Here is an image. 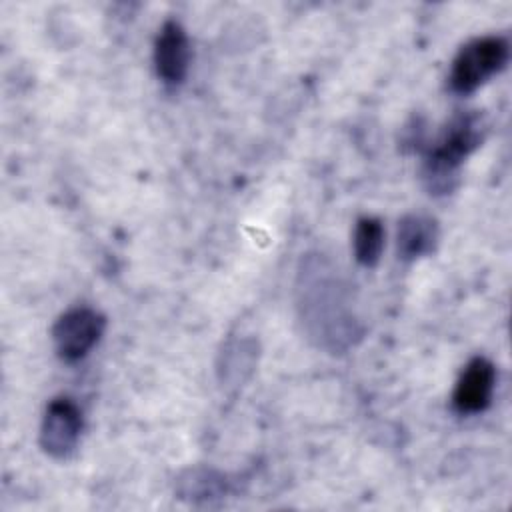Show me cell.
Wrapping results in <instances>:
<instances>
[{
    "instance_id": "1",
    "label": "cell",
    "mask_w": 512,
    "mask_h": 512,
    "mask_svg": "<svg viewBox=\"0 0 512 512\" xmlns=\"http://www.w3.org/2000/svg\"><path fill=\"white\" fill-rule=\"evenodd\" d=\"M332 272L334 270L316 256H308L302 262L298 308L310 336L316 338L318 344L338 350L350 344L356 330L354 316L344 300V286L338 276H332Z\"/></svg>"
},
{
    "instance_id": "2",
    "label": "cell",
    "mask_w": 512,
    "mask_h": 512,
    "mask_svg": "<svg viewBox=\"0 0 512 512\" xmlns=\"http://www.w3.org/2000/svg\"><path fill=\"white\" fill-rule=\"evenodd\" d=\"M484 138V124L476 112H458L450 118L438 142L430 148L422 178L430 194H448L456 188L460 166Z\"/></svg>"
},
{
    "instance_id": "3",
    "label": "cell",
    "mask_w": 512,
    "mask_h": 512,
    "mask_svg": "<svg viewBox=\"0 0 512 512\" xmlns=\"http://www.w3.org/2000/svg\"><path fill=\"white\" fill-rule=\"evenodd\" d=\"M510 44L504 36L484 34L466 42L454 56L448 84L456 94H472L494 74L506 68Z\"/></svg>"
},
{
    "instance_id": "4",
    "label": "cell",
    "mask_w": 512,
    "mask_h": 512,
    "mask_svg": "<svg viewBox=\"0 0 512 512\" xmlns=\"http://www.w3.org/2000/svg\"><path fill=\"white\" fill-rule=\"evenodd\" d=\"M106 318L90 306L68 308L52 326V342L60 360L78 362L100 342Z\"/></svg>"
},
{
    "instance_id": "5",
    "label": "cell",
    "mask_w": 512,
    "mask_h": 512,
    "mask_svg": "<svg viewBox=\"0 0 512 512\" xmlns=\"http://www.w3.org/2000/svg\"><path fill=\"white\" fill-rule=\"evenodd\" d=\"M82 428L84 418L80 406L68 396H56L48 402L40 422V448L48 456L64 460L76 450L82 436Z\"/></svg>"
},
{
    "instance_id": "6",
    "label": "cell",
    "mask_w": 512,
    "mask_h": 512,
    "mask_svg": "<svg viewBox=\"0 0 512 512\" xmlns=\"http://www.w3.org/2000/svg\"><path fill=\"white\" fill-rule=\"evenodd\" d=\"M156 76L166 86H178L184 82L190 68V42L184 26L168 18L158 28L152 50Z\"/></svg>"
},
{
    "instance_id": "7",
    "label": "cell",
    "mask_w": 512,
    "mask_h": 512,
    "mask_svg": "<svg viewBox=\"0 0 512 512\" xmlns=\"http://www.w3.org/2000/svg\"><path fill=\"white\" fill-rule=\"evenodd\" d=\"M496 368L484 356H474L460 372L454 392L452 406L458 414H480L484 412L494 396Z\"/></svg>"
},
{
    "instance_id": "8",
    "label": "cell",
    "mask_w": 512,
    "mask_h": 512,
    "mask_svg": "<svg viewBox=\"0 0 512 512\" xmlns=\"http://www.w3.org/2000/svg\"><path fill=\"white\" fill-rule=\"evenodd\" d=\"M440 240L438 220L430 214L412 212L400 218L396 230V250L398 258L404 262L430 256Z\"/></svg>"
},
{
    "instance_id": "9",
    "label": "cell",
    "mask_w": 512,
    "mask_h": 512,
    "mask_svg": "<svg viewBox=\"0 0 512 512\" xmlns=\"http://www.w3.org/2000/svg\"><path fill=\"white\" fill-rule=\"evenodd\" d=\"M354 258L364 268H374L384 250V226L374 216H360L352 234Z\"/></svg>"
},
{
    "instance_id": "10",
    "label": "cell",
    "mask_w": 512,
    "mask_h": 512,
    "mask_svg": "<svg viewBox=\"0 0 512 512\" xmlns=\"http://www.w3.org/2000/svg\"><path fill=\"white\" fill-rule=\"evenodd\" d=\"M222 492L220 478L214 476L210 470H190L188 478L182 480V494L190 498H210Z\"/></svg>"
}]
</instances>
